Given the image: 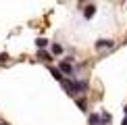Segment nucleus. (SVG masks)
Instances as JSON below:
<instances>
[{
    "mask_svg": "<svg viewBox=\"0 0 127 125\" xmlns=\"http://www.w3.org/2000/svg\"><path fill=\"white\" fill-rule=\"evenodd\" d=\"M63 88L67 90L69 96H75V94L88 90V81H65L63 79Z\"/></svg>",
    "mask_w": 127,
    "mask_h": 125,
    "instance_id": "1",
    "label": "nucleus"
},
{
    "mask_svg": "<svg viewBox=\"0 0 127 125\" xmlns=\"http://www.w3.org/2000/svg\"><path fill=\"white\" fill-rule=\"evenodd\" d=\"M113 46H115V42H113V40H104V38H102V40H98V42H96V50H104V48L108 50V48H113Z\"/></svg>",
    "mask_w": 127,
    "mask_h": 125,
    "instance_id": "2",
    "label": "nucleus"
},
{
    "mask_svg": "<svg viewBox=\"0 0 127 125\" xmlns=\"http://www.w3.org/2000/svg\"><path fill=\"white\" fill-rule=\"evenodd\" d=\"M59 71H61V73H67V75H71V73H73L71 62H69V61H65V62H59Z\"/></svg>",
    "mask_w": 127,
    "mask_h": 125,
    "instance_id": "3",
    "label": "nucleus"
},
{
    "mask_svg": "<svg viewBox=\"0 0 127 125\" xmlns=\"http://www.w3.org/2000/svg\"><path fill=\"white\" fill-rule=\"evenodd\" d=\"M94 15H96V6H92V4H90V6H86V10H83V17H86V19H92Z\"/></svg>",
    "mask_w": 127,
    "mask_h": 125,
    "instance_id": "4",
    "label": "nucleus"
},
{
    "mask_svg": "<svg viewBox=\"0 0 127 125\" xmlns=\"http://www.w3.org/2000/svg\"><path fill=\"white\" fill-rule=\"evenodd\" d=\"M88 123H90V125H100V115L92 113V115L88 117Z\"/></svg>",
    "mask_w": 127,
    "mask_h": 125,
    "instance_id": "5",
    "label": "nucleus"
},
{
    "mask_svg": "<svg viewBox=\"0 0 127 125\" xmlns=\"http://www.w3.org/2000/svg\"><path fill=\"white\" fill-rule=\"evenodd\" d=\"M46 44H48L46 38H38V40H35V46H38V48H46Z\"/></svg>",
    "mask_w": 127,
    "mask_h": 125,
    "instance_id": "6",
    "label": "nucleus"
},
{
    "mask_svg": "<svg viewBox=\"0 0 127 125\" xmlns=\"http://www.w3.org/2000/svg\"><path fill=\"white\" fill-rule=\"evenodd\" d=\"M50 73H52V77H54V79H59V81H63V73H61L59 69H50Z\"/></svg>",
    "mask_w": 127,
    "mask_h": 125,
    "instance_id": "7",
    "label": "nucleus"
},
{
    "mask_svg": "<svg viewBox=\"0 0 127 125\" xmlns=\"http://www.w3.org/2000/svg\"><path fill=\"white\" fill-rule=\"evenodd\" d=\"M52 52H54V54H61V52H63V46H61V44H54V46H52Z\"/></svg>",
    "mask_w": 127,
    "mask_h": 125,
    "instance_id": "8",
    "label": "nucleus"
},
{
    "mask_svg": "<svg viewBox=\"0 0 127 125\" xmlns=\"http://www.w3.org/2000/svg\"><path fill=\"white\" fill-rule=\"evenodd\" d=\"M77 104H79V108H81V111H86V100H83V98H79Z\"/></svg>",
    "mask_w": 127,
    "mask_h": 125,
    "instance_id": "9",
    "label": "nucleus"
},
{
    "mask_svg": "<svg viewBox=\"0 0 127 125\" xmlns=\"http://www.w3.org/2000/svg\"><path fill=\"white\" fill-rule=\"evenodd\" d=\"M6 59H8L6 54H0V62H4V61H6Z\"/></svg>",
    "mask_w": 127,
    "mask_h": 125,
    "instance_id": "10",
    "label": "nucleus"
},
{
    "mask_svg": "<svg viewBox=\"0 0 127 125\" xmlns=\"http://www.w3.org/2000/svg\"><path fill=\"white\" fill-rule=\"evenodd\" d=\"M121 125H127V117H125V119H123V121H121Z\"/></svg>",
    "mask_w": 127,
    "mask_h": 125,
    "instance_id": "11",
    "label": "nucleus"
},
{
    "mask_svg": "<svg viewBox=\"0 0 127 125\" xmlns=\"http://www.w3.org/2000/svg\"><path fill=\"white\" fill-rule=\"evenodd\" d=\"M0 125H8V123H0Z\"/></svg>",
    "mask_w": 127,
    "mask_h": 125,
    "instance_id": "12",
    "label": "nucleus"
},
{
    "mask_svg": "<svg viewBox=\"0 0 127 125\" xmlns=\"http://www.w3.org/2000/svg\"><path fill=\"white\" fill-rule=\"evenodd\" d=\"M79 2H81V0H79Z\"/></svg>",
    "mask_w": 127,
    "mask_h": 125,
    "instance_id": "13",
    "label": "nucleus"
}]
</instances>
